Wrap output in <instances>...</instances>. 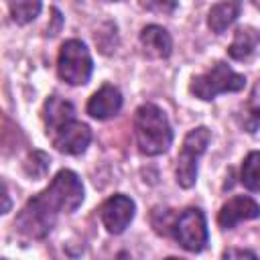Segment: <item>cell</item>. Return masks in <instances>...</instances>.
Returning <instances> with one entry per match:
<instances>
[{
    "mask_svg": "<svg viewBox=\"0 0 260 260\" xmlns=\"http://www.w3.org/2000/svg\"><path fill=\"white\" fill-rule=\"evenodd\" d=\"M134 134L140 152L156 156L169 150L173 130L167 114L154 104H142L134 114Z\"/></svg>",
    "mask_w": 260,
    "mask_h": 260,
    "instance_id": "1",
    "label": "cell"
},
{
    "mask_svg": "<svg viewBox=\"0 0 260 260\" xmlns=\"http://www.w3.org/2000/svg\"><path fill=\"white\" fill-rule=\"evenodd\" d=\"M59 213L61 211L41 191L39 195H35L32 199H28L24 203V207L16 215L14 225L22 236H26L30 240H41L53 230Z\"/></svg>",
    "mask_w": 260,
    "mask_h": 260,
    "instance_id": "2",
    "label": "cell"
},
{
    "mask_svg": "<svg viewBox=\"0 0 260 260\" xmlns=\"http://www.w3.org/2000/svg\"><path fill=\"white\" fill-rule=\"evenodd\" d=\"M246 85V77L236 73L230 65H225L223 61H217L213 63L207 71H203L201 75H195L191 79V93L199 100H213L215 95L219 93H225V91H240L242 87Z\"/></svg>",
    "mask_w": 260,
    "mask_h": 260,
    "instance_id": "3",
    "label": "cell"
},
{
    "mask_svg": "<svg viewBox=\"0 0 260 260\" xmlns=\"http://www.w3.org/2000/svg\"><path fill=\"white\" fill-rule=\"evenodd\" d=\"M209 140H211V132L205 126H199V128H193L191 132H187V136L183 140V146L177 154V169H175L177 183L181 187L189 189V187L195 185L197 162L203 156Z\"/></svg>",
    "mask_w": 260,
    "mask_h": 260,
    "instance_id": "4",
    "label": "cell"
},
{
    "mask_svg": "<svg viewBox=\"0 0 260 260\" xmlns=\"http://www.w3.org/2000/svg\"><path fill=\"white\" fill-rule=\"evenodd\" d=\"M91 69V55L81 41L71 39L61 45L57 57V73L63 81H67L69 85H83L89 81Z\"/></svg>",
    "mask_w": 260,
    "mask_h": 260,
    "instance_id": "5",
    "label": "cell"
},
{
    "mask_svg": "<svg viewBox=\"0 0 260 260\" xmlns=\"http://www.w3.org/2000/svg\"><path fill=\"white\" fill-rule=\"evenodd\" d=\"M175 240L179 242L181 248L187 252H201L207 244V223L203 211L189 207L181 215L175 217L173 228H171Z\"/></svg>",
    "mask_w": 260,
    "mask_h": 260,
    "instance_id": "6",
    "label": "cell"
},
{
    "mask_svg": "<svg viewBox=\"0 0 260 260\" xmlns=\"http://www.w3.org/2000/svg\"><path fill=\"white\" fill-rule=\"evenodd\" d=\"M45 195L59 211L71 213L83 201V185L73 171L63 169L53 177L51 185L45 189Z\"/></svg>",
    "mask_w": 260,
    "mask_h": 260,
    "instance_id": "7",
    "label": "cell"
},
{
    "mask_svg": "<svg viewBox=\"0 0 260 260\" xmlns=\"http://www.w3.org/2000/svg\"><path fill=\"white\" fill-rule=\"evenodd\" d=\"M53 146L59 150V152H65V154H81L89 140H91V130L87 124L83 122H77L75 118L65 122L63 126H59L55 132L49 134Z\"/></svg>",
    "mask_w": 260,
    "mask_h": 260,
    "instance_id": "8",
    "label": "cell"
},
{
    "mask_svg": "<svg viewBox=\"0 0 260 260\" xmlns=\"http://www.w3.org/2000/svg\"><path fill=\"white\" fill-rule=\"evenodd\" d=\"M134 211H136V205L134 201L128 197V195H112L110 199H106L100 207V217H102V223L106 225V230L110 234H122L132 217H134Z\"/></svg>",
    "mask_w": 260,
    "mask_h": 260,
    "instance_id": "9",
    "label": "cell"
},
{
    "mask_svg": "<svg viewBox=\"0 0 260 260\" xmlns=\"http://www.w3.org/2000/svg\"><path fill=\"white\" fill-rule=\"evenodd\" d=\"M256 217H260V203L254 201L252 197L238 195L221 205V209L217 213V223H219V228L230 230V228L238 225L240 221H248V219H256Z\"/></svg>",
    "mask_w": 260,
    "mask_h": 260,
    "instance_id": "10",
    "label": "cell"
},
{
    "mask_svg": "<svg viewBox=\"0 0 260 260\" xmlns=\"http://www.w3.org/2000/svg\"><path fill=\"white\" fill-rule=\"evenodd\" d=\"M122 108V93L118 87L106 83L87 102V114L95 120H108L116 116Z\"/></svg>",
    "mask_w": 260,
    "mask_h": 260,
    "instance_id": "11",
    "label": "cell"
},
{
    "mask_svg": "<svg viewBox=\"0 0 260 260\" xmlns=\"http://www.w3.org/2000/svg\"><path fill=\"white\" fill-rule=\"evenodd\" d=\"M138 43H140L142 53L150 59H167L171 55V49H173V41H171L169 32L158 24L144 26L140 30Z\"/></svg>",
    "mask_w": 260,
    "mask_h": 260,
    "instance_id": "12",
    "label": "cell"
},
{
    "mask_svg": "<svg viewBox=\"0 0 260 260\" xmlns=\"http://www.w3.org/2000/svg\"><path fill=\"white\" fill-rule=\"evenodd\" d=\"M75 118V110H73V104L59 98V95H51L47 102H45V108H43V120H45V128H47V136L51 132H55L59 126H63L65 122L73 120Z\"/></svg>",
    "mask_w": 260,
    "mask_h": 260,
    "instance_id": "13",
    "label": "cell"
},
{
    "mask_svg": "<svg viewBox=\"0 0 260 260\" xmlns=\"http://www.w3.org/2000/svg\"><path fill=\"white\" fill-rule=\"evenodd\" d=\"M258 43H260L258 30L252 28V26H242V28L236 30L234 41H232V45L228 47V53H230V57L236 59V61H246V59H250V57L254 55Z\"/></svg>",
    "mask_w": 260,
    "mask_h": 260,
    "instance_id": "14",
    "label": "cell"
},
{
    "mask_svg": "<svg viewBox=\"0 0 260 260\" xmlns=\"http://www.w3.org/2000/svg\"><path fill=\"white\" fill-rule=\"evenodd\" d=\"M240 16V2L238 0H225L215 4L209 14H207V26L211 28V32L219 35L223 32L236 18Z\"/></svg>",
    "mask_w": 260,
    "mask_h": 260,
    "instance_id": "15",
    "label": "cell"
},
{
    "mask_svg": "<svg viewBox=\"0 0 260 260\" xmlns=\"http://www.w3.org/2000/svg\"><path fill=\"white\" fill-rule=\"evenodd\" d=\"M10 16L16 24H28L32 22L41 12V0H6Z\"/></svg>",
    "mask_w": 260,
    "mask_h": 260,
    "instance_id": "16",
    "label": "cell"
},
{
    "mask_svg": "<svg viewBox=\"0 0 260 260\" xmlns=\"http://www.w3.org/2000/svg\"><path fill=\"white\" fill-rule=\"evenodd\" d=\"M240 179L246 189L260 191V150H254L244 158Z\"/></svg>",
    "mask_w": 260,
    "mask_h": 260,
    "instance_id": "17",
    "label": "cell"
},
{
    "mask_svg": "<svg viewBox=\"0 0 260 260\" xmlns=\"http://www.w3.org/2000/svg\"><path fill=\"white\" fill-rule=\"evenodd\" d=\"M49 162H51V160H49V156H47L45 152L35 150L32 154H28V158H26V162H24V171H26L28 177L39 179V177H43V175L47 173Z\"/></svg>",
    "mask_w": 260,
    "mask_h": 260,
    "instance_id": "18",
    "label": "cell"
},
{
    "mask_svg": "<svg viewBox=\"0 0 260 260\" xmlns=\"http://www.w3.org/2000/svg\"><path fill=\"white\" fill-rule=\"evenodd\" d=\"M140 6L156 14H169L175 10L177 0H140Z\"/></svg>",
    "mask_w": 260,
    "mask_h": 260,
    "instance_id": "19",
    "label": "cell"
},
{
    "mask_svg": "<svg viewBox=\"0 0 260 260\" xmlns=\"http://www.w3.org/2000/svg\"><path fill=\"white\" fill-rule=\"evenodd\" d=\"M250 110L254 112V116L256 118H260V77H258V81L254 83V87H252V95H250Z\"/></svg>",
    "mask_w": 260,
    "mask_h": 260,
    "instance_id": "20",
    "label": "cell"
},
{
    "mask_svg": "<svg viewBox=\"0 0 260 260\" xmlns=\"http://www.w3.org/2000/svg\"><path fill=\"white\" fill-rule=\"evenodd\" d=\"M223 258H256V254L250 250H225Z\"/></svg>",
    "mask_w": 260,
    "mask_h": 260,
    "instance_id": "21",
    "label": "cell"
},
{
    "mask_svg": "<svg viewBox=\"0 0 260 260\" xmlns=\"http://www.w3.org/2000/svg\"><path fill=\"white\" fill-rule=\"evenodd\" d=\"M4 207H2V213H6L8 211V207H10V201H8V189H6V185H4Z\"/></svg>",
    "mask_w": 260,
    "mask_h": 260,
    "instance_id": "22",
    "label": "cell"
},
{
    "mask_svg": "<svg viewBox=\"0 0 260 260\" xmlns=\"http://www.w3.org/2000/svg\"><path fill=\"white\" fill-rule=\"evenodd\" d=\"M254 4H256V6H260V0H254Z\"/></svg>",
    "mask_w": 260,
    "mask_h": 260,
    "instance_id": "23",
    "label": "cell"
}]
</instances>
